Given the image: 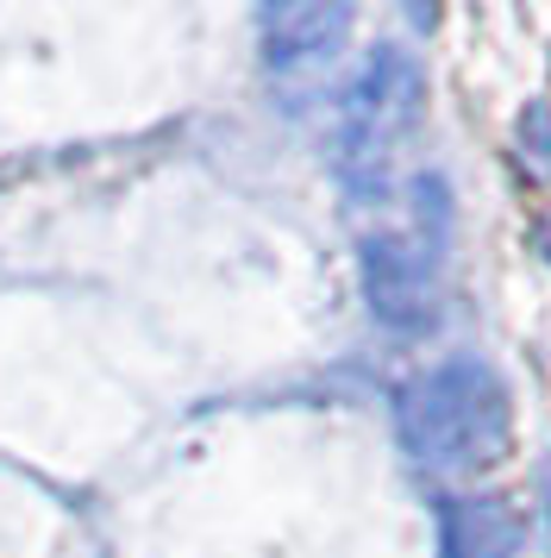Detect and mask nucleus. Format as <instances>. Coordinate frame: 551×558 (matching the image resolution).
Instances as JSON below:
<instances>
[{
    "label": "nucleus",
    "instance_id": "f257e3e1",
    "mask_svg": "<svg viewBox=\"0 0 551 558\" xmlns=\"http://www.w3.org/2000/svg\"><path fill=\"white\" fill-rule=\"evenodd\" d=\"M401 446L432 477H482L514 446V396L482 357L432 364L395 396Z\"/></svg>",
    "mask_w": 551,
    "mask_h": 558
},
{
    "label": "nucleus",
    "instance_id": "7ed1b4c3",
    "mask_svg": "<svg viewBox=\"0 0 551 558\" xmlns=\"http://www.w3.org/2000/svg\"><path fill=\"white\" fill-rule=\"evenodd\" d=\"M364 295L382 327H432L439 314V189L432 182H420V220L364 239Z\"/></svg>",
    "mask_w": 551,
    "mask_h": 558
},
{
    "label": "nucleus",
    "instance_id": "423d86ee",
    "mask_svg": "<svg viewBox=\"0 0 551 558\" xmlns=\"http://www.w3.org/2000/svg\"><path fill=\"white\" fill-rule=\"evenodd\" d=\"M532 245H539V257L551 264V202H546V214H539V227H532Z\"/></svg>",
    "mask_w": 551,
    "mask_h": 558
},
{
    "label": "nucleus",
    "instance_id": "f03ea898",
    "mask_svg": "<svg viewBox=\"0 0 551 558\" xmlns=\"http://www.w3.org/2000/svg\"><path fill=\"white\" fill-rule=\"evenodd\" d=\"M420 95H426L420 63L395 45L370 51V63L357 70L345 95V120H339V170L357 195H376L389 182L395 151L420 126Z\"/></svg>",
    "mask_w": 551,
    "mask_h": 558
},
{
    "label": "nucleus",
    "instance_id": "20e7f679",
    "mask_svg": "<svg viewBox=\"0 0 551 558\" xmlns=\"http://www.w3.org/2000/svg\"><path fill=\"white\" fill-rule=\"evenodd\" d=\"M521 508L507 496H457L439 508V558H514Z\"/></svg>",
    "mask_w": 551,
    "mask_h": 558
},
{
    "label": "nucleus",
    "instance_id": "39448f33",
    "mask_svg": "<svg viewBox=\"0 0 551 558\" xmlns=\"http://www.w3.org/2000/svg\"><path fill=\"white\" fill-rule=\"evenodd\" d=\"M345 26H351L345 7H282V13L264 20V32H270V63L276 70H314V63L332 57V45L345 38Z\"/></svg>",
    "mask_w": 551,
    "mask_h": 558
}]
</instances>
